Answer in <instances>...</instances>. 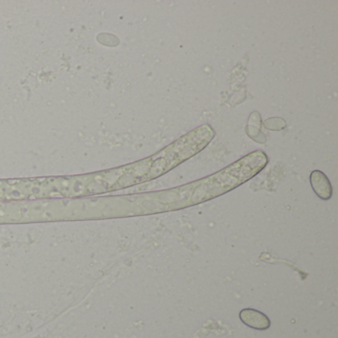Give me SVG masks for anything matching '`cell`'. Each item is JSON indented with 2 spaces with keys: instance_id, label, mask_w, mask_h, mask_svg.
<instances>
[{
  "instance_id": "obj_1",
  "label": "cell",
  "mask_w": 338,
  "mask_h": 338,
  "mask_svg": "<svg viewBox=\"0 0 338 338\" xmlns=\"http://www.w3.org/2000/svg\"><path fill=\"white\" fill-rule=\"evenodd\" d=\"M267 164V154L257 150L214 175L191 184L134 196L136 213L143 215L174 212L213 200L248 182Z\"/></svg>"
},
{
  "instance_id": "obj_2",
  "label": "cell",
  "mask_w": 338,
  "mask_h": 338,
  "mask_svg": "<svg viewBox=\"0 0 338 338\" xmlns=\"http://www.w3.org/2000/svg\"><path fill=\"white\" fill-rule=\"evenodd\" d=\"M215 136V129L209 124H203L152 156L119 167L121 188L143 184L165 175L201 152Z\"/></svg>"
},
{
  "instance_id": "obj_3",
  "label": "cell",
  "mask_w": 338,
  "mask_h": 338,
  "mask_svg": "<svg viewBox=\"0 0 338 338\" xmlns=\"http://www.w3.org/2000/svg\"><path fill=\"white\" fill-rule=\"evenodd\" d=\"M240 321L256 330H266L271 326L269 318L259 310L253 308H244L239 313Z\"/></svg>"
},
{
  "instance_id": "obj_4",
  "label": "cell",
  "mask_w": 338,
  "mask_h": 338,
  "mask_svg": "<svg viewBox=\"0 0 338 338\" xmlns=\"http://www.w3.org/2000/svg\"><path fill=\"white\" fill-rule=\"evenodd\" d=\"M310 184L315 195L323 200H328L332 197V185L323 172L315 170L310 174Z\"/></svg>"
}]
</instances>
